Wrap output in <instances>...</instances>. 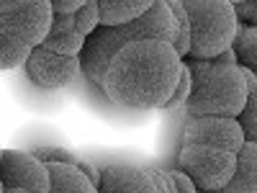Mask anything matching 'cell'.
Wrapping results in <instances>:
<instances>
[{
  "mask_svg": "<svg viewBox=\"0 0 257 193\" xmlns=\"http://www.w3.org/2000/svg\"><path fill=\"white\" fill-rule=\"evenodd\" d=\"M6 193H26V190H13V188H11V190H6Z\"/></svg>",
  "mask_w": 257,
  "mask_h": 193,
  "instance_id": "28",
  "label": "cell"
},
{
  "mask_svg": "<svg viewBox=\"0 0 257 193\" xmlns=\"http://www.w3.org/2000/svg\"><path fill=\"white\" fill-rule=\"evenodd\" d=\"M98 193H157L149 167L134 162H111L100 167Z\"/></svg>",
  "mask_w": 257,
  "mask_h": 193,
  "instance_id": "10",
  "label": "cell"
},
{
  "mask_svg": "<svg viewBox=\"0 0 257 193\" xmlns=\"http://www.w3.org/2000/svg\"><path fill=\"white\" fill-rule=\"evenodd\" d=\"M85 0H52V13L54 16H77Z\"/></svg>",
  "mask_w": 257,
  "mask_h": 193,
  "instance_id": "23",
  "label": "cell"
},
{
  "mask_svg": "<svg viewBox=\"0 0 257 193\" xmlns=\"http://www.w3.org/2000/svg\"><path fill=\"white\" fill-rule=\"evenodd\" d=\"M0 183L6 190H26V193H49L52 175L47 162L39 155L21 152V149H3L0 157Z\"/></svg>",
  "mask_w": 257,
  "mask_h": 193,
  "instance_id": "7",
  "label": "cell"
},
{
  "mask_svg": "<svg viewBox=\"0 0 257 193\" xmlns=\"http://www.w3.org/2000/svg\"><path fill=\"white\" fill-rule=\"evenodd\" d=\"M221 193H257V144L244 142L237 155V170Z\"/></svg>",
  "mask_w": 257,
  "mask_h": 193,
  "instance_id": "12",
  "label": "cell"
},
{
  "mask_svg": "<svg viewBox=\"0 0 257 193\" xmlns=\"http://www.w3.org/2000/svg\"><path fill=\"white\" fill-rule=\"evenodd\" d=\"M211 62L224 64V67H239V59H237V54H234V49H226L224 54H219L216 59H211Z\"/></svg>",
  "mask_w": 257,
  "mask_h": 193,
  "instance_id": "27",
  "label": "cell"
},
{
  "mask_svg": "<svg viewBox=\"0 0 257 193\" xmlns=\"http://www.w3.org/2000/svg\"><path fill=\"white\" fill-rule=\"evenodd\" d=\"M149 173H152V178H155L157 193H178V188H175V180H173V173H170L167 167L149 165Z\"/></svg>",
  "mask_w": 257,
  "mask_h": 193,
  "instance_id": "21",
  "label": "cell"
},
{
  "mask_svg": "<svg viewBox=\"0 0 257 193\" xmlns=\"http://www.w3.org/2000/svg\"><path fill=\"white\" fill-rule=\"evenodd\" d=\"M85 36H80L77 31L72 34H62V36H47V41L41 44V49H47L52 54H62V57H80L85 49Z\"/></svg>",
  "mask_w": 257,
  "mask_h": 193,
  "instance_id": "16",
  "label": "cell"
},
{
  "mask_svg": "<svg viewBox=\"0 0 257 193\" xmlns=\"http://www.w3.org/2000/svg\"><path fill=\"white\" fill-rule=\"evenodd\" d=\"M170 173H173V180H175V188H178V193H198V188H196V183H193L180 167H170Z\"/></svg>",
  "mask_w": 257,
  "mask_h": 193,
  "instance_id": "25",
  "label": "cell"
},
{
  "mask_svg": "<svg viewBox=\"0 0 257 193\" xmlns=\"http://www.w3.org/2000/svg\"><path fill=\"white\" fill-rule=\"evenodd\" d=\"M244 80H247V103L237 121L242 126V132H249V129H257V75L252 70H244Z\"/></svg>",
  "mask_w": 257,
  "mask_h": 193,
  "instance_id": "18",
  "label": "cell"
},
{
  "mask_svg": "<svg viewBox=\"0 0 257 193\" xmlns=\"http://www.w3.org/2000/svg\"><path fill=\"white\" fill-rule=\"evenodd\" d=\"M178 167L196 183L201 193H221L237 170V155L226 149L180 144Z\"/></svg>",
  "mask_w": 257,
  "mask_h": 193,
  "instance_id": "5",
  "label": "cell"
},
{
  "mask_svg": "<svg viewBox=\"0 0 257 193\" xmlns=\"http://www.w3.org/2000/svg\"><path fill=\"white\" fill-rule=\"evenodd\" d=\"M0 193H6V188H3V183H0Z\"/></svg>",
  "mask_w": 257,
  "mask_h": 193,
  "instance_id": "29",
  "label": "cell"
},
{
  "mask_svg": "<svg viewBox=\"0 0 257 193\" xmlns=\"http://www.w3.org/2000/svg\"><path fill=\"white\" fill-rule=\"evenodd\" d=\"M190 93H193V75H190V67L188 62H183V70H180V80H178V88L170 98V103L165 109H180V106H188L190 101Z\"/></svg>",
  "mask_w": 257,
  "mask_h": 193,
  "instance_id": "20",
  "label": "cell"
},
{
  "mask_svg": "<svg viewBox=\"0 0 257 193\" xmlns=\"http://www.w3.org/2000/svg\"><path fill=\"white\" fill-rule=\"evenodd\" d=\"M234 54L239 59V67L252 70L257 75V26H239V34L234 39Z\"/></svg>",
  "mask_w": 257,
  "mask_h": 193,
  "instance_id": "14",
  "label": "cell"
},
{
  "mask_svg": "<svg viewBox=\"0 0 257 193\" xmlns=\"http://www.w3.org/2000/svg\"><path fill=\"white\" fill-rule=\"evenodd\" d=\"M175 39H178V21H175L173 11H170V6L157 0L152 11L144 13L134 24H126L118 29L100 26L93 36H88L85 49L80 54L82 72L88 75V80L93 85H100L103 72L108 70L111 59L123 47L137 44V41H167V44H175Z\"/></svg>",
  "mask_w": 257,
  "mask_h": 193,
  "instance_id": "2",
  "label": "cell"
},
{
  "mask_svg": "<svg viewBox=\"0 0 257 193\" xmlns=\"http://www.w3.org/2000/svg\"><path fill=\"white\" fill-rule=\"evenodd\" d=\"M190 18V52L188 59L211 62L234 47L242 21L229 0H190L183 3Z\"/></svg>",
  "mask_w": 257,
  "mask_h": 193,
  "instance_id": "4",
  "label": "cell"
},
{
  "mask_svg": "<svg viewBox=\"0 0 257 193\" xmlns=\"http://www.w3.org/2000/svg\"><path fill=\"white\" fill-rule=\"evenodd\" d=\"M183 144L196 147H213L239 155L244 147V132L237 119L224 116H188L183 126Z\"/></svg>",
  "mask_w": 257,
  "mask_h": 193,
  "instance_id": "8",
  "label": "cell"
},
{
  "mask_svg": "<svg viewBox=\"0 0 257 193\" xmlns=\"http://www.w3.org/2000/svg\"><path fill=\"white\" fill-rule=\"evenodd\" d=\"M77 167L82 170V175L88 178V180H90L95 188L100 185V167H95V165H90V162H80Z\"/></svg>",
  "mask_w": 257,
  "mask_h": 193,
  "instance_id": "26",
  "label": "cell"
},
{
  "mask_svg": "<svg viewBox=\"0 0 257 193\" xmlns=\"http://www.w3.org/2000/svg\"><path fill=\"white\" fill-rule=\"evenodd\" d=\"M234 11L247 26H257V0H239V3H234Z\"/></svg>",
  "mask_w": 257,
  "mask_h": 193,
  "instance_id": "22",
  "label": "cell"
},
{
  "mask_svg": "<svg viewBox=\"0 0 257 193\" xmlns=\"http://www.w3.org/2000/svg\"><path fill=\"white\" fill-rule=\"evenodd\" d=\"M152 6L155 3H149V0H98L100 26L118 29L126 24H134L144 13L152 11Z\"/></svg>",
  "mask_w": 257,
  "mask_h": 193,
  "instance_id": "11",
  "label": "cell"
},
{
  "mask_svg": "<svg viewBox=\"0 0 257 193\" xmlns=\"http://www.w3.org/2000/svg\"><path fill=\"white\" fill-rule=\"evenodd\" d=\"M183 59L167 41H137L123 47L103 72L100 90L123 111L165 109L173 98Z\"/></svg>",
  "mask_w": 257,
  "mask_h": 193,
  "instance_id": "1",
  "label": "cell"
},
{
  "mask_svg": "<svg viewBox=\"0 0 257 193\" xmlns=\"http://www.w3.org/2000/svg\"><path fill=\"white\" fill-rule=\"evenodd\" d=\"M193 75V93L188 116H224L239 119L247 103V80L242 67H224L216 62L188 59Z\"/></svg>",
  "mask_w": 257,
  "mask_h": 193,
  "instance_id": "3",
  "label": "cell"
},
{
  "mask_svg": "<svg viewBox=\"0 0 257 193\" xmlns=\"http://www.w3.org/2000/svg\"><path fill=\"white\" fill-rule=\"evenodd\" d=\"M52 175L49 193H98V188L82 175V170L70 162H47Z\"/></svg>",
  "mask_w": 257,
  "mask_h": 193,
  "instance_id": "13",
  "label": "cell"
},
{
  "mask_svg": "<svg viewBox=\"0 0 257 193\" xmlns=\"http://www.w3.org/2000/svg\"><path fill=\"white\" fill-rule=\"evenodd\" d=\"M75 26L80 36H93L100 29V8H98V0H85V6L80 8V13L75 16Z\"/></svg>",
  "mask_w": 257,
  "mask_h": 193,
  "instance_id": "19",
  "label": "cell"
},
{
  "mask_svg": "<svg viewBox=\"0 0 257 193\" xmlns=\"http://www.w3.org/2000/svg\"><path fill=\"white\" fill-rule=\"evenodd\" d=\"M52 3L47 0H11L3 3L0 0V31L8 34L11 39H18L21 44H26L31 49L41 47L47 41L49 31H52Z\"/></svg>",
  "mask_w": 257,
  "mask_h": 193,
  "instance_id": "6",
  "label": "cell"
},
{
  "mask_svg": "<svg viewBox=\"0 0 257 193\" xmlns=\"http://www.w3.org/2000/svg\"><path fill=\"white\" fill-rule=\"evenodd\" d=\"M26 72L31 77L34 85L44 90H59L72 85L80 72H82V62L80 57H62V54H52L47 49L36 47L26 62Z\"/></svg>",
  "mask_w": 257,
  "mask_h": 193,
  "instance_id": "9",
  "label": "cell"
},
{
  "mask_svg": "<svg viewBox=\"0 0 257 193\" xmlns=\"http://www.w3.org/2000/svg\"><path fill=\"white\" fill-rule=\"evenodd\" d=\"M167 6H170V11H173L175 21H178V39H175L173 47H175L178 57L185 59L188 52H190V18H188L185 6L180 3V0H173V3H167Z\"/></svg>",
  "mask_w": 257,
  "mask_h": 193,
  "instance_id": "17",
  "label": "cell"
},
{
  "mask_svg": "<svg viewBox=\"0 0 257 193\" xmlns=\"http://www.w3.org/2000/svg\"><path fill=\"white\" fill-rule=\"evenodd\" d=\"M31 52H34L31 47L21 44L18 39H11L8 34L0 31V70L3 72H11V70L21 67V64H26Z\"/></svg>",
  "mask_w": 257,
  "mask_h": 193,
  "instance_id": "15",
  "label": "cell"
},
{
  "mask_svg": "<svg viewBox=\"0 0 257 193\" xmlns=\"http://www.w3.org/2000/svg\"><path fill=\"white\" fill-rule=\"evenodd\" d=\"M72 31H77L75 16H54L49 36H62V34H72Z\"/></svg>",
  "mask_w": 257,
  "mask_h": 193,
  "instance_id": "24",
  "label": "cell"
},
{
  "mask_svg": "<svg viewBox=\"0 0 257 193\" xmlns=\"http://www.w3.org/2000/svg\"><path fill=\"white\" fill-rule=\"evenodd\" d=\"M0 157H3V147H0Z\"/></svg>",
  "mask_w": 257,
  "mask_h": 193,
  "instance_id": "30",
  "label": "cell"
}]
</instances>
